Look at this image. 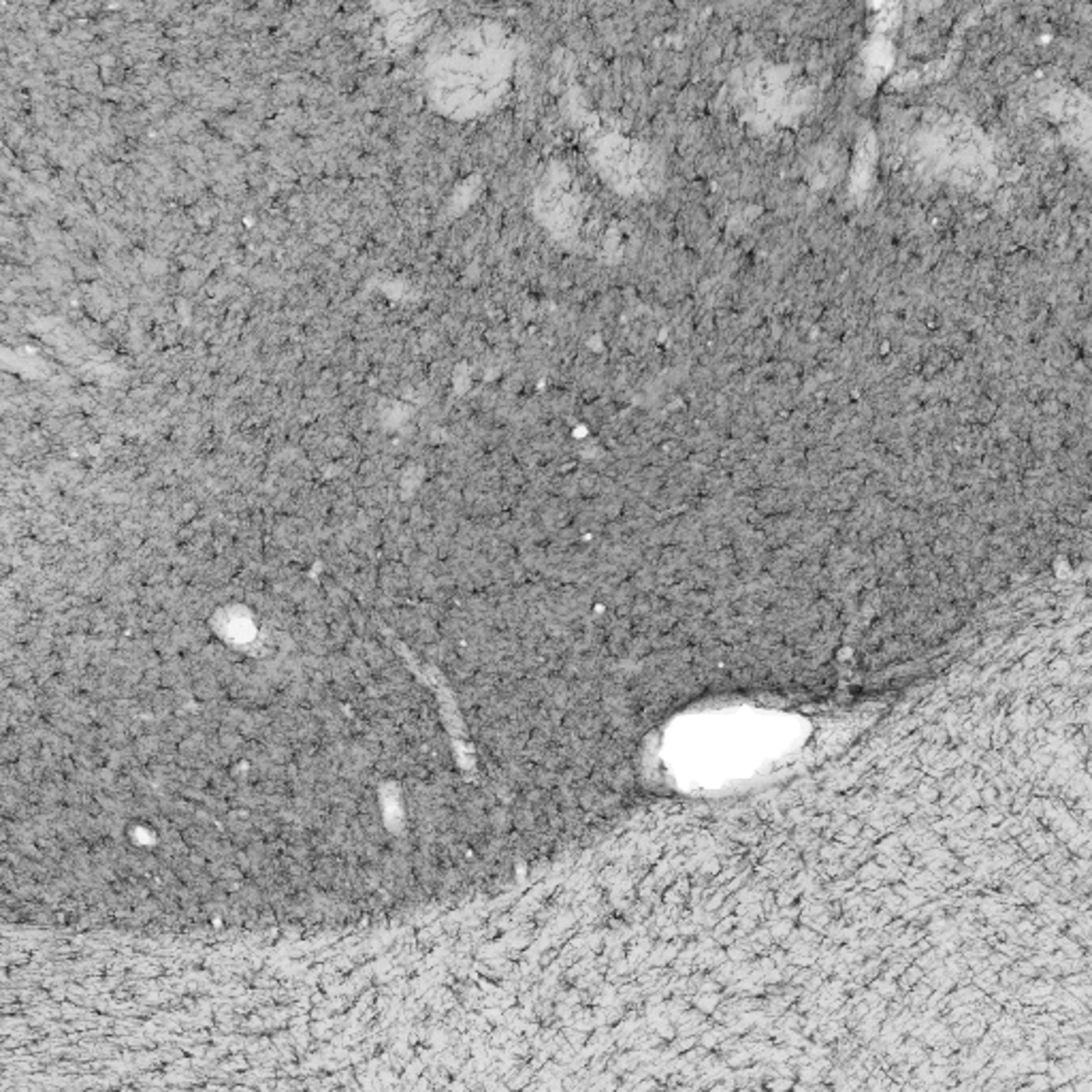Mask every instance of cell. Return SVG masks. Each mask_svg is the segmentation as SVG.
Instances as JSON below:
<instances>
[{
  "label": "cell",
  "mask_w": 1092,
  "mask_h": 1092,
  "mask_svg": "<svg viewBox=\"0 0 1092 1092\" xmlns=\"http://www.w3.org/2000/svg\"><path fill=\"white\" fill-rule=\"evenodd\" d=\"M873 162H875V141H873V135H864V139H860L858 143V154H854V169H851V177L856 181H862L866 186L869 181V171L873 169Z\"/></svg>",
  "instance_id": "obj_1"
}]
</instances>
